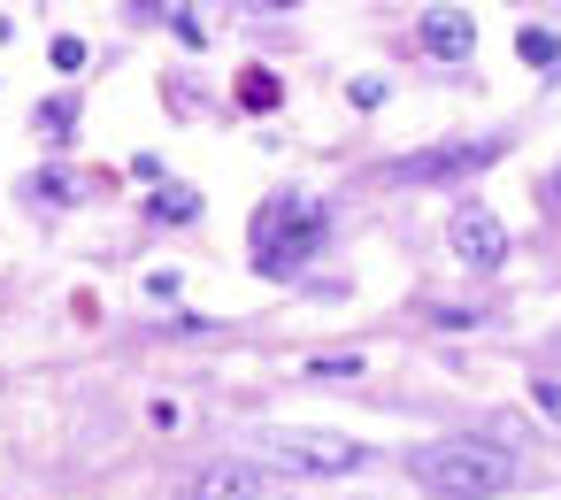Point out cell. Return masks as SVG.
Returning <instances> with one entry per match:
<instances>
[{
  "instance_id": "6da1fadb",
  "label": "cell",
  "mask_w": 561,
  "mask_h": 500,
  "mask_svg": "<svg viewBox=\"0 0 561 500\" xmlns=\"http://www.w3.org/2000/svg\"><path fill=\"white\" fill-rule=\"evenodd\" d=\"M408 477L431 500H500L523 477V462L484 439H423V446H408Z\"/></svg>"
},
{
  "instance_id": "7a4b0ae2",
  "label": "cell",
  "mask_w": 561,
  "mask_h": 500,
  "mask_svg": "<svg viewBox=\"0 0 561 500\" xmlns=\"http://www.w3.org/2000/svg\"><path fill=\"white\" fill-rule=\"evenodd\" d=\"M323 231H331V208L316 193H277L270 208H254V277H300Z\"/></svg>"
},
{
  "instance_id": "3957f363",
  "label": "cell",
  "mask_w": 561,
  "mask_h": 500,
  "mask_svg": "<svg viewBox=\"0 0 561 500\" xmlns=\"http://www.w3.org/2000/svg\"><path fill=\"white\" fill-rule=\"evenodd\" d=\"M254 439H262V469H277V477H354V469H369V446L346 439V431L270 423V431H254Z\"/></svg>"
},
{
  "instance_id": "277c9868",
  "label": "cell",
  "mask_w": 561,
  "mask_h": 500,
  "mask_svg": "<svg viewBox=\"0 0 561 500\" xmlns=\"http://www.w3.org/2000/svg\"><path fill=\"white\" fill-rule=\"evenodd\" d=\"M500 155H507V139H500V132H492V139H446V147H423V155L392 162L385 178H392V185H461V178L492 170Z\"/></svg>"
},
{
  "instance_id": "5b68a950",
  "label": "cell",
  "mask_w": 561,
  "mask_h": 500,
  "mask_svg": "<svg viewBox=\"0 0 561 500\" xmlns=\"http://www.w3.org/2000/svg\"><path fill=\"white\" fill-rule=\"evenodd\" d=\"M446 247H454L469 270H500V262H507V224H500L484 201H461L454 224H446Z\"/></svg>"
},
{
  "instance_id": "8992f818",
  "label": "cell",
  "mask_w": 561,
  "mask_h": 500,
  "mask_svg": "<svg viewBox=\"0 0 561 500\" xmlns=\"http://www.w3.org/2000/svg\"><path fill=\"white\" fill-rule=\"evenodd\" d=\"M185 500H270V469L262 462H208L185 485Z\"/></svg>"
},
{
  "instance_id": "52a82bcc",
  "label": "cell",
  "mask_w": 561,
  "mask_h": 500,
  "mask_svg": "<svg viewBox=\"0 0 561 500\" xmlns=\"http://www.w3.org/2000/svg\"><path fill=\"white\" fill-rule=\"evenodd\" d=\"M423 55L469 63V55H477V16H469V9H423Z\"/></svg>"
},
{
  "instance_id": "ba28073f",
  "label": "cell",
  "mask_w": 561,
  "mask_h": 500,
  "mask_svg": "<svg viewBox=\"0 0 561 500\" xmlns=\"http://www.w3.org/2000/svg\"><path fill=\"white\" fill-rule=\"evenodd\" d=\"M147 216L154 224H193L201 201H193V185H162V193H147Z\"/></svg>"
},
{
  "instance_id": "9c48e42d",
  "label": "cell",
  "mask_w": 561,
  "mask_h": 500,
  "mask_svg": "<svg viewBox=\"0 0 561 500\" xmlns=\"http://www.w3.org/2000/svg\"><path fill=\"white\" fill-rule=\"evenodd\" d=\"M515 55H523L530 70H561V39H553V32H538V24H530V32H515Z\"/></svg>"
},
{
  "instance_id": "30bf717a",
  "label": "cell",
  "mask_w": 561,
  "mask_h": 500,
  "mask_svg": "<svg viewBox=\"0 0 561 500\" xmlns=\"http://www.w3.org/2000/svg\"><path fill=\"white\" fill-rule=\"evenodd\" d=\"M47 63H55L62 78H78V70H85V39H78V32H62V39L47 47Z\"/></svg>"
},
{
  "instance_id": "8fae6325",
  "label": "cell",
  "mask_w": 561,
  "mask_h": 500,
  "mask_svg": "<svg viewBox=\"0 0 561 500\" xmlns=\"http://www.w3.org/2000/svg\"><path fill=\"white\" fill-rule=\"evenodd\" d=\"M308 377H323V385H339V377H362V354H323V362H308Z\"/></svg>"
},
{
  "instance_id": "7c38bea8",
  "label": "cell",
  "mask_w": 561,
  "mask_h": 500,
  "mask_svg": "<svg viewBox=\"0 0 561 500\" xmlns=\"http://www.w3.org/2000/svg\"><path fill=\"white\" fill-rule=\"evenodd\" d=\"M39 124H47V139H70V124H78V109H70V101H47V109H39Z\"/></svg>"
},
{
  "instance_id": "4fadbf2b",
  "label": "cell",
  "mask_w": 561,
  "mask_h": 500,
  "mask_svg": "<svg viewBox=\"0 0 561 500\" xmlns=\"http://www.w3.org/2000/svg\"><path fill=\"white\" fill-rule=\"evenodd\" d=\"M32 193H39V201H78V185H70L62 170H47V178H32Z\"/></svg>"
},
{
  "instance_id": "5bb4252c",
  "label": "cell",
  "mask_w": 561,
  "mask_h": 500,
  "mask_svg": "<svg viewBox=\"0 0 561 500\" xmlns=\"http://www.w3.org/2000/svg\"><path fill=\"white\" fill-rule=\"evenodd\" d=\"M530 400H538V408L561 423V377H530Z\"/></svg>"
},
{
  "instance_id": "9a60e30c",
  "label": "cell",
  "mask_w": 561,
  "mask_h": 500,
  "mask_svg": "<svg viewBox=\"0 0 561 500\" xmlns=\"http://www.w3.org/2000/svg\"><path fill=\"white\" fill-rule=\"evenodd\" d=\"M385 101V78H354V109H377Z\"/></svg>"
},
{
  "instance_id": "2e32d148",
  "label": "cell",
  "mask_w": 561,
  "mask_h": 500,
  "mask_svg": "<svg viewBox=\"0 0 561 500\" xmlns=\"http://www.w3.org/2000/svg\"><path fill=\"white\" fill-rule=\"evenodd\" d=\"M254 9H270V16H277V9H300V0H254Z\"/></svg>"
},
{
  "instance_id": "e0dca14e",
  "label": "cell",
  "mask_w": 561,
  "mask_h": 500,
  "mask_svg": "<svg viewBox=\"0 0 561 500\" xmlns=\"http://www.w3.org/2000/svg\"><path fill=\"white\" fill-rule=\"evenodd\" d=\"M553 193H561V178H553Z\"/></svg>"
}]
</instances>
